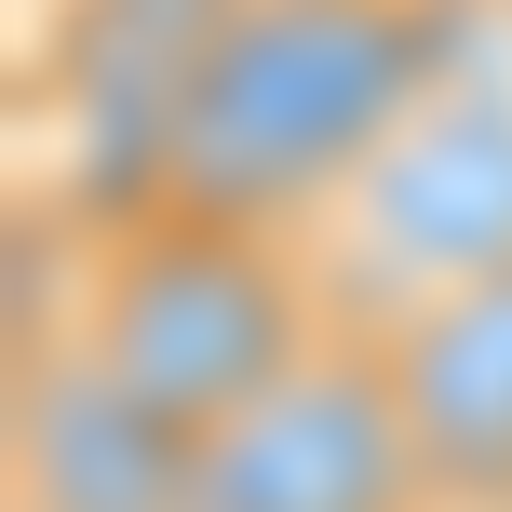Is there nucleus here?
Instances as JSON below:
<instances>
[{"label": "nucleus", "mask_w": 512, "mask_h": 512, "mask_svg": "<svg viewBox=\"0 0 512 512\" xmlns=\"http://www.w3.org/2000/svg\"><path fill=\"white\" fill-rule=\"evenodd\" d=\"M486 41H512L499 0H243L189 81L162 203L310 243L351 203V176L418 122V95Z\"/></svg>", "instance_id": "obj_1"}, {"label": "nucleus", "mask_w": 512, "mask_h": 512, "mask_svg": "<svg viewBox=\"0 0 512 512\" xmlns=\"http://www.w3.org/2000/svg\"><path fill=\"white\" fill-rule=\"evenodd\" d=\"M324 337H337L324 270L283 230H230V216H176V203H149L135 230H95L81 351L189 445L216 418H243L256 391H283Z\"/></svg>", "instance_id": "obj_2"}, {"label": "nucleus", "mask_w": 512, "mask_h": 512, "mask_svg": "<svg viewBox=\"0 0 512 512\" xmlns=\"http://www.w3.org/2000/svg\"><path fill=\"white\" fill-rule=\"evenodd\" d=\"M337 337L405 324L418 297L512 270V41H486L472 68H445L418 95V122L351 176V203L310 230Z\"/></svg>", "instance_id": "obj_3"}, {"label": "nucleus", "mask_w": 512, "mask_h": 512, "mask_svg": "<svg viewBox=\"0 0 512 512\" xmlns=\"http://www.w3.org/2000/svg\"><path fill=\"white\" fill-rule=\"evenodd\" d=\"M243 0H54L41 41L14 68V108L41 135V189L95 230H135L162 203V149L189 122V81H203L216 27Z\"/></svg>", "instance_id": "obj_4"}, {"label": "nucleus", "mask_w": 512, "mask_h": 512, "mask_svg": "<svg viewBox=\"0 0 512 512\" xmlns=\"http://www.w3.org/2000/svg\"><path fill=\"white\" fill-rule=\"evenodd\" d=\"M176 512H432V472H418V432L391 405L378 337H324L283 391L216 418L189 445Z\"/></svg>", "instance_id": "obj_5"}, {"label": "nucleus", "mask_w": 512, "mask_h": 512, "mask_svg": "<svg viewBox=\"0 0 512 512\" xmlns=\"http://www.w3.org/2000/svg\"><path fill=\"white\" fill-rule=\"evenodd\" d=\"M189 432L149 418L95 351H54L0 378V512H176Z\"/></svg>", "instance_id": "obj_6"}, {"label": "nucleus", "mask_w": 512, "mask_h": 512, "mask_svg": "<svg viewBox=\"0 0 512 512\" xmlns=\"http://www.w3.org/2000/svg\"><path fill=\"white\" fill-rule=\"evenodd\" d=\"M378 364H391V405L418 432L432 499L445 512H512V270L378 324Z\"/></svg>", "instance_id": "obj_7"}, {"label": "nucleus", "mask_w": 512, "mask_h": 512, "mask_svg": "<svg viewBox=\"0 0 512 512\" xmlns=\"http://www.w3.org/2000/svg\"><path fill=\"white\" fill-rule=\"evenodd\" d=\"M499 14H512V0H499Z\"/></svg>", "instance_id": "obj_8"}, {"label": "nucleus", "mask_w": 512, "mask_h": 512, "mask_svg": "<svg viewBox=\"0 0 512 512\" xmlns=\"http://www.w3.org/2000/svg\"><path fill=\"white\" fill-rule=\"evenodd\" d=\"M432 512H445V499H432Z\"/></svg>", "instance_id": "obj_9"}]
</instances>
